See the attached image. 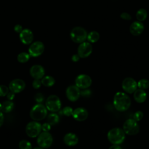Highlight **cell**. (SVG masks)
Listing matches in <instances>:
<instances>
[{
	"label": "cell",
	"mask_w": 149,
	"mask_h": 149,
	"mask_svg": "<svg viewBox=\"0 0 149 149\" xmlns=\"http://www.w3.org/2000/svg\"><path fill=\"white\" fill-rule=\"evenodd\" d=\"M113 104L115 108L119 112L127 111L131 105V99L123 92H117L113 97Z\"/></svg>",
	"instance_id": "obj_1"
},
{
	"label": "cell",
	"mask_w": 149,
	"mask_h": 149,
	"mask_svg": "<svg viewBox=\"0 0 149 149\" xmlns=\"http://www.w3.org/2000/svg\"><path fill=\"white\" fill-rule=\"evenodd\" d=\"M126 134L123 129L114 127L109 130L107 133V138L109 141L112 144L119 145L125 140Z\"/></svg>",
	"instance_id": "obj_2"
},
{
	"label": "cell",
	"mask_w": 149,
	"mask_h": 149,
	"mask_svg": "<svg viewBox=\"0 0 149 149\" xmlns=\"http://www.w3.org/2000/svg\"><path fill=\"white\" fill-rule=\"evenodd\" d=\"M47 109L45 106L39 103L34 105L30 110V116L35 121L41 120L46 118Z\"/></svg>",
	"instance_id": "obj_3"
},
{
	"label": "cell",
	"mask_w": 149,
	"mask_h": 149,
	"mask_svg": "<svg viewBox=\"0 0 149 149\" xmlns=\"http://www.w3.org/2000/svg\"><path fill=\"white\" fill-rule=\"evenodd\" d=\"M70 36L71 40L74 42L80 44L86 41L87 37V33L83 27L77 26L72 29L70 33Z\"/></svg>",
	"instance_id": "obj_4"
},
{
	"label": "cell",
	"mask_w": 149,
	"mask_h": 149,
	"mask_svg": "<svg viewBox=\"0 0 149 149\" xmlns=\"http://www.w3.org/2000/svg\"><path fill=\"white\" fill-rule=\"evenodd\" d=\"M123 130L125 134L133 136L139 132L140 126L137 121L134 120L133 118H129L124 122Z\"/></svg>",
	"instance_id": "obj_5"
},
{
	"label": "cell",
	"mask_w": 149,
	"mask_h": 149,
	"mask_svg": "<svg viewBox=\"0 0 149 149\" xmlns=\"http://www.w3.org/2000/svg\"><path fill=\"white\" fill-rule=\"evenodd\" d=\"M61 105L62 104L60 98L54 94L48 97L45 102V107L47 109L52 112L59 111L61 108Z\"/></svg>",
	"instance_id": "obj_6"
},
{
	"label": "cell",
	"mask_w": 149,
	"mask_h": 149,
	"mask_svg": "<svg viewBox=\"0 0 149 149\" xmlns=\"http://www.w3.org/2000/svg\"><path fill=\"white\" fill-rule=\"evenodd\" d=\"M37 142L39 147L43 148H48L51 146L53 143V137L48 132H42L37 136Z\"/></svg>",
	"instance_id": "obj_7"
},
{
	"label": "cell",
	"mask_w": 149,
	"mask_h": 149,
	"mask_svg": "<svg viewBox=\"0 0 149 149\" xmlns=\"http://www.w3.org/2000/svg\"><path fill=\"white\" fill-rule=\"evenodd\" d=\"M42 130V125L37 121H32L28 123L26 126V133L30 137H37Z\"/></svg>",
	"instance_id": "obj_8"
},
{
	"label": "cell",
	"mask_w": 149,
	"mask_h": 149,
	"mask_svg": "<svg viewBox=\"0 0 149 149\" xmlns=\"http://www.w3.org/2000/svg\"><path fill=\"white\" fill-rule=\"evenodd\" d=\"M91 84L92 79L91 77L86 74H79L75 79V85L81 90L89 88Z\"/></svg>",
	"instance_id": "obj_9"
},
{
	"label": "cell",
	"mask_w": 149,
	"mask_h": 149,
	"mask_svg": "<svg viewBox=\"0 0 149 149\" xmlns=\"http://www.w3.org/2000/svg\"><path fill=\"white\" fill-rule=\"evenodd\" d=\"M93 51V47L90 42H83L80 44L77 48V54L80 58H86L89 56Z\"/></svg>",
	"instance_id": "obj_10"
},
{
	"label": "cell",
	"mask_w": 149,
	"mask_h": 149,
	"mask_svg": "<svg viewBox=\"0 0 149 149\" xmlns=\"http://www.w3.org/2000/svg\"><path fill=\"white\" fill-rule=\"evenodd\" d=\"M122 87L126 93L132 94L137 88V83L132 77H126L122 83Z\"/></svg>",
	"instance_id": "obj_11"
},
{
	"label": "cell",
	"mask_w": 149,
	"mask_h": 149,
	"mask_svg": "<svg viewBox=\"0 0 149 149\" xmlns=\"http://www.w3.org/2000/svg\"><path fill=\"white\" fill-rule=\"evenodd\" d=\"M44 51V45L41 41L34 42L29 48V54L31 56L37 57L41 55Z\"/></svg>",
	"instance_id": "obj_12"
},
{
	"label": "cell",
	"mask_w": 149,
	"mask_h": 149,
	"mask_svg": "<svg viewBox=\"0 0 149 149\" xmlns=\"http://www.w3.org/2000/svg\"><path fill=\"white\" fill-rule=\"evenodd\" d=\"M66 95L68 99L72 101H76L80 97V89L76 85H71L66 90Z\"/></svg>",
	"instance_id": "obj_13"
},
{
	"label": "cell",
	"mask_w": 149,
	"mask_h": 149,
	"mask_svg": "<svg viewBox=\"0 0 149 149\" xmlns=\"http://www.w3.org/2000/svg\"><path fill=\"white\" fill-rule=\"evenodd\" d=\"M26 87L25 82L20 79L12 80L9 84V89L14 93H19L23 91Z\"/></svg>",
	"instance_id": "obj_14"
},
{
	"label": "cell",
	"mask_w": 149,
	"mask_h": 149,
	"mask_svg": "<svg viewBox=\"0 0 149 149\" xmlns=\"http://www.w3.org/2000/svg\"><path fill=\"white\" fill-rule=\"evenodd\" d=\"M88 116L87 110L83 107H78L73 109L72 116L73 119L79 122H82L87 119Z\"/></svg>",
	"instance_id": "obj_15"
},
{
	"label": "cell",
	"mask_w": 149,
	"mask_h": 149,
	"mask_svg": "<svg viewBox=\"0 0 149 149\" xmlns=\"http://www.w3.org/2000/svg\"><path fill=\"white\" fill-rule=\"evenodd\" d=\"M30 74L34 79H41L45 75V69L40 65H34L31 67Z\"/></svg>",
	"instance_id": "obj_16"
},
{
	"label": "cell",
	"mask_w": 149,
	"mask_h": 149,
	"mask_svg": "<svg viewBox=\"0 0 149 149\" xmlns=\"http://www.w3.org/2000/svg\"><path fill=\"white\" fill-rule=\"evenodd\" d=\"M19 37L20 41L24 44L27 45L33 41V32L28 29H23L19 34Z\"/></svg>",
	"instance_id": "obj_17"
},
{
	"label": "cell",
	"mask_w": 149,
	"mask_h": 149,
	"mask_svg": "<svg viewBox=\"0 0 149 149\" xmlns=\"http://www.w3.org/2000/svg\"><path fill=\"white\" fill-rule=\"evenodd\" d=\"M144 30V26L141 22L135 21L133 22L129 27L130 33L133 36L140 35Z\"/></svg>",
	"instance_id": "obj_18"
},
{
	"label": "cell",
	"mask_w": 149,
	"mask_h": 149,
	"mask_svg": "<svg viewBox=\"0 0 149 149\" xmlns=\"http://www.w3.org/2000/svg\"><path fill=\"white\" fill-rule=\"evenodd\" d=\"M63 142L68 146H74L78 143L79 138L75 133L69 132L64 136Z\"/></svg>",
	"instance_id": "obj_19"
},
{
	"label": "cell",
	"mask_w": 149,
	"mask_h": 149,
	"mask_svg": "<svg viewBox=\"0 0 149 149\" xmlns=\"http://www.w3.org/2000/svg\"><path fill=\"white\" fill-rule=\"evenodd\" d=\"M133 98L136 102L138 103H143L146 101L147 98V94L145 90L137 88L133 93Z\"/></svg>",
	"instance_id": "obj_20"
},
{
	"label": "cell",
	"mask_w": 149,
	"mask_h": 149,
	"mask_svg": "<svg viewBox=\"0 0 149 149\" xmlns=\"http://www.w3.org/2000/svg\"><path fill=\"white\" fill-rule=\"evenodd\" d=\"M14 108V103L10 100L6 101L2 104L1 111L5 113L11 112Z\"/></svg>",
	"instance_id": "obj_21"
},
{
	"label": "cell",
	"mask_w": 149,
	"mask_h": 149,
	"mask_svg": "<svg viewBox=\"0 0 149 149\" xmlns=\"http://www.w3.org/2000/svg\"><path fill=\"white\" fill-rule=\"evenodd\" d=\"M41 83L45 87H52L55 83V79L51 76H45L41 79Z\"/></svg>",
	"instance_id": "obj_22"
},
{
	"label": "cell",
	"mask_w": 149,
	"mask_h": 149,
	"mask_svg": "<svg viewBox=\"0 0 149 149\" xmlns=\"http://www.w3.org/2000/svg\"><path fill=\"white\" fill-rule=\"evenodd\" d=\"M100 34L96 31H92L87 34V40L90 43H94L98 41L100 39Z\"/></svg>",
	"instance_id": "obj_23"
},
{
	"label": "cell",
	"mask_w": 149,
	"mask_h": 149,
	"mask_svg": "<svg viewBox=\"0 0 149 149\" xmlns=\"http://www.w3.org/2000/svg\"><path fill=\"white\" fill-rule=\"evenodd\" d=\"M59 121V116L56 113H51L47 116V122L51 125H55Z\"/></svg>",
	"instance_id": "obj_24"
},
{
	"label": "cell",
	"mask_w": 149,
	"mask_h": 149,
	"mask_svg": "<svg viewBox=\"0 0 149 149\" xmlns=\"http://www.w3.org/2000/svg\"><path fill=\"white\" fill-rule=\"evenodd\" d=\"M147 17V12L144 8L139 9L136 12V19L139 22L145 20Z\"/></svg>",
	"instance_id": "obj_25"
},
{
	"label": "cell",
	"mask_w": 149,
	"mask_h": 149,
	"mask_svg": "<svg viewBox=\"0 0 149 149\" xmlns=\"http://www.w3.org/2000/svg\"><path fill=\"white\" fill-rule=\"evenodd\" d=\"M30 57V55H29V53L23 52L20 53L17 55V59L20 63H26L29 60Z\"/></svg>",
	"instance_id": "obj_26"
},
{
	"label": "cell",
	"mask_w": 149,
	"mask_h": 149,
	"mask_svg": "<svg viewBox=\"0 0 149 149\" xmlns=\"http://www.w3.org/2000/svg\"><path fill=\"white\" fill-rule=\"evenodd\" d=\"M137 87L144 90L147 89L149 87V80L146 79H140L137 82Z\"/></svg>",
	"instance_id": "obj_27"
},
{
	"label": "cell",
	"mask_w": 149,
	"mask_h": 149,
	"mask_svg": "<svg viewBox=\"0 0 149 149\" xmlns=\"http://www.w3.org/2000/svg\"><path fill=\"white\" fill-rule=\"evenodd\" d=\"M20 149H32L31 144L27 140H22L19 143Z\"/></svg>",
	"instance_id": "obj_28"
},
{
	"label": "cell",
	"mask_w": 149,
	"mask_h": 149,
	"mask_svg": "<svg viewBox=\"0 0 149 149\" xmlns=\"http://www.w3.org/2000/svg\"><path fill=\"white\" fill-rule=\"evenodd\" d=\"M73 109L71 107L66 106L65 107L62 109V113L66 116H72Z\"/></svg>",
	"instance_id": "obj_29"
},
{
	"label": "cell",
	"mask_w": 149,
	"mask_h": 149,
	"mask_svg": "<svg viewBox=\"0 0 149 149\" xmlns=\"http://www.w3.org/2000/svg\"><path fill=\"white\" fill-rule=\"evenodd\" d=\"M143 116L144 115L142 111H137L136 112H134V113L133 114V119L138 122L139 121H140L143 119Z\"/></svg>",
	"instance_id": "obj_30"
},
{
	"label": "cell",
	"mask_w": 149,
	"mask_h": 149,
	"mask_svg": "<svg viewBox=\"0 0 149 149\" xmlns=\"http://www.w3.org/2000/svg\"><path fill=\"white\" fill-rule=\"evenodd\" d=\"M9 92V87L5 85H0V97H4Z\"/></svg>",
	"instance_id": "obj_31"
},
{
	"label": "cell",
	"mask_w": 149,
	"mask_h": 149,
	"mask_svg": "<svg viewBox=\"0 0 149 149\" xmlns=\"http://www.w3.org/2000/svg\"><path fill=\"white\" fill-rule=\"evenodd\" d=\"M34 99L36 102H38V103H41L44 101V95L41 93H38L36 94V95L34 97Z\"/></svg>",
	"instance_id": "obj_32"
},
{
	"label": "cell",
	"mask_w": 149,
	"mask_h": 149,
	"mask_svg": "<svg viewBox=\"0 0 149 149\" xmlns=\"http://www.w3.org/2000/svg\"><path fill=\"white\" fill-rule=\"evenodd\" d=\"M41 84H42V83H41V81L40 80V79H34L32 83L33 87L35 89L39 88L41 87Z\"/></svg>",
	"instance_id": "obj_33"
},
{
	"label": "cell",
	"mask_w": 149,
	"mask_h": 149,
	"mask_svg": "<svg viewBox=\"0 0 149 149\" xmlns=\"http://www.w3.org/2000/svg\"><path fill=\"white\" fill-rule=\"evenodd\" d=\"M91 94V90L86 88V89H83L81 91H80V95H82L83 97H88Z\"/></svg>",
	"instance_id": "obj_34"
},
{
	"label": "cell",
	"mask_w": 149,
	"mask_h": 149,
	"mask_svg": "<svg viewBox=\"0 0 149 149\" xmlns=\"http://www.w3.org/2000/svg\"><path fill=\"white\" fill-rule=\"evenodd\" d=\"M120 17H121V19L125 20H130L132 19L130 15L127 12L122 13L120 15Z\"/></svg>",
	"instance_id": "obj_35"
},
{
	"label": "cell",
	"mask_w": 149,
	"mask_h": 149,
	"mask_svg": "<svg viewBox=\"0 0 149 149\" xmlns=\"http://www.w3.org/2000/svg\"><path fill=\"white\" fill-rule=\"evenodd\" d=\"M51 125L49 124L48 122L44 123L42 125V130L43 132H49L51 129Z\"/></svg>",
	"instance_id": "obj_36"
},
{
	"label": "cell",
	"mask_w": 149,
	"mask_h": 149,
	"mask_svg": "<svg viewBox=\"0 0 149 149\" xmlns=\"http://www.w3.org/2000/svg\"><path fill=\"white\" fill-rule=\"evenodd\" d=\"M15 94L12 91H9L8 92V93L7 94L6 96H7V98L8 99V100H10V101H12L15 98Z\"/></svg>",
	"instance_id": "obj_37"
},
{
	"label": "cell",
	"mask_w": 149,
	"mask_h": 149,
	"mask_svg": "<svg viewBox=\"0 0 149 149\" xmlns=\"http://www.w3.org/2000/svg\"><path fill=\"white\" fill-rule=\"evenodd\" d=\"M14 30H15V31L16 32L20 33L23 29L22 26L21 25H20V24H16V25H15V26L14 27Z\"/></svg>",
	"instance_id": "obj_38"
},
{
	"label": "cell",
	"mask_w": 149,
	"mask_h": 149,
	"mask_svg": "<svg viewBox=\"0 0 149 149\" xmlns=\"http://www.w3.org/2000/svg\"><path fill=\"white\" fill-rule=\"evenodd\" d=\"M80 58V57L79 56V55L77 54H74L72 56V61L74 62H78L79 61Z\"/></svg>",
	"instance_id": "obj_39"
},
{
	"label": "cell",
	"mask_w": 149,
	"mask_h": 149,
	"mask_svg": "<svg viewBox=\"0 0 149 149\" xmlns=\"http://www.w3.org/2000/svg\"><path fill=\"white\" fill-rule=\"evenodd\" d=\"M4 122V116L2 111H0V127L3 125Z\"/></svg>",
	"instance_id": "obj_40"
},
{
	"label": "cell",
	"mask_w": 149,
	"mask_h": 149,
	"mask_svg": "<svg viewBox=\"0 0 149 149\" xmlns=\"http://www.w3.org/2000/svg\"><path fill=\"white\" fill-rule=\"evenodd\" d=\"M108 149H122V148L118 144H112Z\"/></svg>",
	"instance_id": "obj_41"
},
{
	"label": "cell",
	"mask_w": 149,
	"mask_h": 149,
	"mask_svg": "<svg viewBox=\"0 0 149 149\" xmlns=\"http://www.w3.org/2000/svg\"><path fill=\"white\" fill-rule=\"evenodd\" d=\"M33 149H44V148H42V147H37L34 148Z\"/></svg>",
	"instance_id": "obj_42"
},
{
	"label": "cell",
	"mask_w": 149,
	"mask_h": 149,
	"mask_svg": "<svg viewBox=\"0 0 149 149\" xmlns=\"http://www.w3.org/2000/svg\"><path fill=\"white\" fill-rule=\"evenodd\" d=\"M1 109H2V104L0 103V111H1Z\"/></svg>",
	"instance_id": "obj_43"
}]
</instances>
